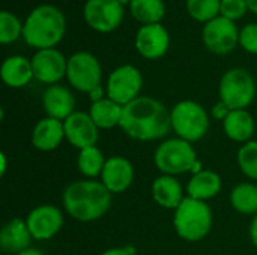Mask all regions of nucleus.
<instances>
[{
  "mask_svg": "<svg viewBox=\"0 0 257 255\" xmlns=\"http://www.w3.org/2000/svg\"><path fill=\"white\" fill-rule=\"evenodd\" d=\"M119 128L136 141L161 140L172 129L170 110L152 96H139L123 107Z\"/></svg>",
  "mask_w": 257,
  "mask_h": 255,
  "instance_id": "obj_1",
  "label": "nucleus"
},
{
  "mask_svg": "<svg viewBox=\"0 0 257 255\" xmlns=\"http://www.w3.org/2000/svg\"><path fill=\"white\" fill-rule=\"evenodd\" d=\"M111 192L95 179H83L69 183L62 197L63 207L69 216L80 222L101 219L111 206Z\"/></svg>",
  "mask_w": 257,
  "mask_h": 255,
  "instance_id": "obj_2",
  "label": "nucleus"
},
{
  "mask_svg": "<svg viewBox=\"0 0 257 255\" xmlns=\"http://www.w3.org/2000/svg\"><path fill=\"white\" fill-rule=\"evenodd\" d=\"M66 32V20L63 12L54 5H39L30 11L24 20L23 39L38 50L56 48Z\"/></svg>",
  "mask_w": 257,
  "mask_h": 255,
  "instance_id": "obj_3",
  "label": "nucleus"
},
{
  "mask_svg": "<svg viewBox=\"0 0 257 255\" xmlns=\"http://www.w3.org/2000/svg\"><path fill=\"white\" fill-rule=\"evenodd\" d=\"M176 234L187 242L205 239L212 228V210L206 201L185 197L173 215Z\"/></svg>",
  "mask_w": 257,
  "mask_h": 255,
  "instance_id": "obj_4",
  "label": "nucleus"
},
{
  "mask_svg": "<svg viewBox=\"0 0 257 255\" xmlns=\"http://www.w3.org/2000/svg\"><path fill=\"white\" fill-rule=\"evenodd\" d=\"M172 131L178 138L188 143L200 141L209 129V114L205 107L196 101L184 99L170 110Z\"/></svg>",
  "mask_w": 257,
  "mask_h": 255,
  "instance_id": "obj_5",
  "label": "nucleus"
},
{
  "mask_svg": "<svg viewBox=\"0 0 257 255\" xmlns=\"http://www.w3.org/2000/svg\"><path fill=\"white\" fill-rule=\"evenodd\" d=\"M197 161V153L193 144L182 138L164 140L154 153L155 167L167 176H179L193 170Z\"/></svg>",
  "mask_w": 257,
  "mask_h": 255,
  "instance_id": "obj_6",
  "label": "nucleus"
},
{
  "mask_svg": "<svg viewBox=\"0 0 257 255\" xmlns=\"http://www.w3.org/2000/svg\"><path fill=\"white\" fill-rule=\"evenodd\" d=\"M218 96L230 110H247L256 96L253 75L244 68H232L226 71L220 80Z\"/></svg>",
  "mask_w": 257,
  "mask_h": 255,
  "instance_id": "obj_7",
  "label": "nucleus"
},
{
  "mask_svg": "<svg viewBox=\"0 0 257 255\" xmlns=\"http://www.w3.org/2000/svg\"><path fill=\"white\" fill-rule=\"evenodd\" d=\"M66 80L72 89L89 93L101 86L102 68L99 60L89 51H77L68 59Z\"/></svg>",
  "mask_w": 257,
  "mask_h": 255,
  "instance_id": "obj_8",
  "label": "nucleus"
},
{
  "mask_svg": "<svg viewBox=\"0 0 257 255\" xmlns=\"http://www.w3.org/2000/svg\"><path fill=\"white\" fill-rule=\"evenodd\" d=\"M143 87V75L133 65H122L113 69L107 80V96L125 107L137 99Z\"/></svg>",
  "mask_w": 257,
  "mask_h": 255,
  "instance_id": "obj_9",
  "label": "nucleus"
},
{
  "mask_svg": "<svg viewBox=\"0 0 257 255\" xmlns=\"http://www.w3.org/2000/svg\"><path fill=\"white\" fill-rule=\"evenodd\" d=\"M202 39L211 53L224 56L233 51L239 44V29L235 21L218 15L203 26Z\"/></svg>",
  "mask_w": 257,
  "mask_h": 255,
  "instance_id": "obj_10",
  "label": "nucleus"
},
{
  "mask_svg": "<svg viewBox=\"0 0 257 255\" xmlns=\"http://www.w3.org/2000/svg\"><path fill=\"white\" fill-rule=\"evenodd\" d=\"M123 14V6L116 0H86L83 8L86 24L99 33L116 30L122 24Z\"/></svg>",
  "mask_w": 257,
  "mask_h": 255,
  "instance_id": "obj_11",
  "label": "nucleus"
},
{
  "mask_svg": "<svg viewBox=\"0 0 257 255\" xmlns=\"http://www.w3.org/2000/svg\"><path fill=\"white\" fill-rule=\"evenodd\" d=\"M30 62L35 80L42 84L54 86L59 84L63 77H66L68 59H65L57 48L38 50Z\"/></svg>",
  "mask_w": 257,
  "mask_h": 255,
  "instance_id": "obj_12",
  "label": "nucleus"
},
{
  "mask_svg": "<svg viewBox=\"0 0 257 255\" xmlns=\"http://www.w3.org/2000/svg\"><path fill=\"white\" fill-rule=\"evenodd\" d=\"M26 224L33 239L50 240L63 227V213L54 204H41L29 212Z\"/></svg>",
  "mask_w": 257,
  "mask_h": 255,
  "instance_id": "obj_13",
  "label": "nucleus"
},
{
  "mask_svg": "<svg viewBox=\"0 0 257 255\" xmlns=\"http://www.w3.org/2000/svg\"><path fill=\"white\" fill-rule=\"evenodd\" d=\"M136 50L137 53L148 60H157L166 56L170 47V35L167 29L158 24H146L142 26L136 33Z\"/></svg>",
  "mask_w": 257,
  "mask_h": 255,
  "instance_id": "obj_14",
  "label": "nucleus"
},
{
  "mask_svg": "<svg viewBox=\"0 0 257 255\" xmlns=\"http://www.w3.org/2000/svg\"><path fill=\"white\" fill-rule=\"evenodd\" d=\"M63 128H65V140L78 150L96 146L99 140V128L95 125L89 113H83V111L72 113L63 122Z\"/></svg>",
  "mask_w": 257,
  "mask_h": 255,
  "instance_id": "obj_15",
  "label": "nucleus"
},
{
  "mask_svg": "<svg viewBox=\"0 0 257 255\" xmlns=\"http://www.w3.org/2000/svg\"><path fill=\"white\" fill-rule=\"evenodd\" d=\"M101 182L111 194H122L134 182V165L125 156H110L104 165Z\"/></svg>",
  "mask_w": 257,
  "mask_h": 255,
  "instance_id": "obj_16",
  "label": "nucleus"
},
{
  "mask_svg": "<svg viewBox=\"0 0 257 255\" xmlns=\"http://www.w3.org/2000/svg\"><path fill=\"white\" fill-rule=\"evenodd\" d=\"M42 107L47 117L65 122L72 113H75V98L65 86H48L42 93Z\"/></svg>",
  "mask_w": 257,
  "mask_h": 255,
  "instance_id": "obj_17",
  "label": "nucleus"
},
{
  "mask_svg": "<svg viewBox=\"0 0 257 255\" xmlns=\"http://www.w3.org/2000/svg\"><path fill=\"white\" fill-rule=\"evenodd\" d=\"M63 140H65L63 122L47 116L33 126L32 137H30L32 146L41 152L56 150Z\"/></svg>",
  "mask_w": 257,
  "mask_h": 255,
  "instance_id": "obj_18",
  "label": "nucleus"
},
{
  "mask_svg": "<svg viewBox=\"0 0 257 255\" xmlns=\"http://www.w3.org/2000/svg\"><path fill=\"white\" fill-rule=\"evenodd\" d=\"M32 234L26 224V219L12 218L9 219L0 231V248L6 254L17 255L29 249L32 242Z\"/></svg>",
  "mask_w": 257,
  "mask_h": 255,
  "instance_id": "obj_19",
  "label": "nucleus"
},
{
  "mask_svg": "<svg viewBox=\"0 0 257 255\" xmlns=\"http://www.w3.org/2000/svg\"><path fill=\"white\" fill-rule=\"evenodd\" d=\"M151 194L154 201L163 209L176 210L178 206L184 201V189L179 180L175 176L161 174L152 182Z\"/></svg>",
  "mask_w": 257,
  "mask_h": 255,
  "instance_id": "obj_20",
  "label": "nucleus"
},
{
  "mask_svg": "<svg viewBox=\"0 0 257 255\" xmlns=\"http://www.w3.org/2000/svg\"><path fill=\"white\" fill-rule=\"evenodd\" d=\"M0 77H2V81L8 87L21 89L35 78L32 62L23 56L6 57L0 68Z\"/></svg>",
  "mask_w": 257,
  "mask_h": 255,
  "instance_id": "obj_21",
  "label": "nucleus"
},
{
  "mask_svg": "<svg viewBox=\"0 0 257 255\" xmlns=\"http://www.w3.org/2000/svg\"><path fill=\"white\" fill-rule=\"evenodd\" d=\"M254 117L247 110H232L223 122V131L235 143H248L254 134Z\"/></svg>",
  "mask_w": 257,
  "mask_h": 255,
  "instance_id": "obj_22",
  "label": "nucleus"
},
{
  "mask_svg": "<svg viewBox=\"0 0 257 255\" xmlns=\"http://www.w3.org/2000/svg\"><path fill=\"white\" fill-rule=\"evenodd\" d=\"M223 182L221 177L212 170H202L197 174H193L187 183V197L208 201L217 197L221 191Z\"/></svg>",
  "mask_w": 257,
  "mask_h": 255,
  "instance_id": "obj_23",
  "label": "nucleus"
},
{
  "mask_svg": "<svg viewBox=\"0 0 257 255\" xmlns=\"http://www.w3.org/2000/svg\"><path fill=\"white\" fill-rule=\"evenodd\" d=\"M123 107L110 99L108 96L92 102L89 108V116L99 129H113L120 125Z\"/></svg>",
  "mask_w": 257,
  "mask_h": 255,
  "instance_id": "obj_24",
  "label": "nucleus"
},
{
  "mask_svg": "<svg viewBox=\"0 0 257 255\" xmlns=\"http://www.w3.org/2000/svg\"><path fill=\"white\" fill-rule=\"evenodd\" d=\"M130 12L142 26L158 24L166 15V5L163 0H133Z\"/></svg>",
  "mask_w": 257,
  "mask_h": 255,
  "instance_id": "obj_25",
  "label": "nucleus"
},
{
  "mask_svg": "<svg viewBox=\"0 0 257 255\" xmlns=\"http://www.w3.org/2000/svg\"><path fill=\"white\" fill-rule=\"evenodd\" d=\"M232 207L242 215H257V185L239 183L230 191Z\"/></svg>",
  "mask_w": 257,
  "mask_h": 255,
  "instance_id": "obj_26",
  "label": "nucleus"
},
{
  "mask_svg": "<svg viewBox=\"0 0 257 255\" xmlns=\"http://www.w3.org/2000/svg\"><path fill=\"white\" fill-rule=\"evenodd\" d=\"M105 162L107 159L96 146L81 149L77 156V168L86 179L101 177Z\"/></svg>",
  "mask_w": 257,
  "mask_h": 255,
  "instance_id": "obj_27",
  "label": "nucleus"
},
{
  "mask_svg": "<svg viewBox=\"0 0 257 255\" xmlns=\"http://www.w3.org/2000/svg\"><path fill=\"white\" fill-rule=\"evenodd\" d=\"M185 5L193 20L206 24L220 15L221 0H187Z\"/></svg>",
  "mask_w": 257,
  "mask_h": 255,
  "instance_id": "obj_28",
  "label": "nucleus"
},
{
  "mask_svg": "<svg viewBox=\"0 0 257 255\" xmlns=\"http://www.w3.org/2000/svg\"><path fill=\"white\" fill-rule=\"evenodd\" d=\"M23 29L24 23H21L15 14L9 11L0 12V44L8 45L15 42L20 36H23Z\"/></svg>",
  "mask_w": 257,
  "mask_h": 255,
  "instance_id": "obj_29",
  "label": "nucleus"
},
{
  "mask_svg": "<svg viewBox=\"0 0 257 255\" xmlns=\"http://www.w3.org/2000/svg\"><path fill=\"white\" fill-rule=\"evenodd\" d=\"M236 161L245 177L257 180V141L251 140L242 144L236 153Z\"/></svg>",
  "mask_w": 257,
  "mask_h": 255,
  "instance_id": "obj_30",
  "label": "nucleus"
},
{
  "mask_svg": "<svg viewBox=\"0 0 257 255\" xmlns=\"http://www.w3.org/2000/svg\"><path fill=\"white\" fill-rule=\"evenodd\" d=\"M247 11H248V6L245 0H221L220 15L227 20L236 21L242 18Z\"/></svg>",
  "mask_w": 257,
  "mask_h": 255,
  "instance_id": "obj_31",
  "label": "nucleus"
},
{
  "mask_svg": "<svg viewBox=\"0 0 257 255\" xmlns=\"http://www.w3.org/2000/svg\"><path fill=\"white\" fill-rule=\"evenodd\" d=\"M239 45L250 54H257V23L245 24L239 30Z\"/></svg>",
  "mask_w": 257,
  "mask_h": 255,
  "instance_id": "obj_32",
  "label": "nucleus"
},
{
  "mask_svg": "<svg viewBox=\"0 0 257 255\" xmlns=\"http://www.w3.org/2000/svg\"><path fill=\"white\" fill-rule=\"evenodd\" d=\"M230 111H232V110H230L224 102L218 101V102L212 107L211 114H212V117H214V119H217V120H220V122H224V119L229 116V113H230Z\"/></svg>",
  "mask_w": 257,
  "mask_h": 255,
  "instance_id": "obj_33",
  "label": "nucleus"
},
{
  "mask_svg": "<svg viewBox=\"0 0 257 255\" xmlns=\"http://www.w3.org/2000/svg\"><path fill=\"white\" fill-rule=\"evenodd\" d=\"M101 255H136L134 246H123V248H110Z\"/></svg>",
  "mask_w": 257,
  "mask_h": 255,
  "instance_id": "obj_34",
  "label": "nucleus"
},
{
  "mask_svg": "<svg viewBox=\"0 0 257 255\" xmlns=\"http://www.w3.org/2000/svg\"><path fill=\"white\" fill-rule=\"evenodd\" d=\"M105 93H107V90H104V89H102V86H98V87H95L92 92H89V93H87V96L90 98V101H92V102H96V101H101V99L107 98V96H105Z\"/></svg>",
  "mask_w": 257,
  "mask_h": 255,
  "instance_id": "obj_35",
  "label": "nucleus"
},
{
  "mask_svg": "<svg viewBox=\"0 0 257 255\" xmlns=\"http://www.w3.org/2000/svg\"><path fill=\"white\" fill-rule=\"evenodd\" d=\"M248 234H250V240H251V243L254 245V248L257 249V215H254V218L251 219Z\"/></svg>",
  "mask_w": 257,
  "mask_h": 255,
  "instance_id": "obj_36",
  "label": "nucleus"
},
{
  "mask_svg": "<svg viewBox=\"0 0 257 255\" xmlns=\"http://www.w3.org/2000/svg\"><path fill=\"white\" fill-rule=\"evenodd\" d=\"M17 255H45L42 251H39V249H33V248H29V249H26V251H23V252H20V254Z\"/></svg>",
  "mask_w": 257,
  "mask_h": 255,
  "instance_id": "obj_37",
  "label": "nucleus"
},
{
  "mask_svg": "<svg viewBox=\"0 0 257 255\" xmlns=\"http://www.w3.org/2000/svg\"><path fill=\"white\" fill-rule=\"evenodd\" d=\"M245 2H247L248 11H251L253 14L257 15V0H245Z\"/></svg>",
  "mask_w": 257,
  "mask_h": 255,
  "instance_id": "obj_38",
  "label": "nucleus"
},
{
  "mask_svg": "<svg viewBox=\"0 0 257 255\" xmlns=\"http://www.w3.org/2000/svg\"><path fill=\"white\" fill-rule=\"evenodd\" d=\"M0 161H2V168H0V173H2V176L6 173V156H5V153H2L0 155Z\"/></svg>",
  "mask_w": 257,
  "mask_h": 255,
  "instance_id": "obj_39",
  "label": "nucleus"
},
{
  "mask_svg": "<svg viewBox=\"0 0 257 255\" xmlns=\"http://www.w3.org/2000/svg\"><path fill=\"white\" fill-rule=\"evenodd\" d=\"M116 2H119V3H120L122 6H126V5L130 6V3H131L133 0H116Z\"/></svg>",
  "mask_w": 257,
  "mask_h": 255,
  "instance_id": "obj_40",
  "label": "nucleus"
}]
</instances>
